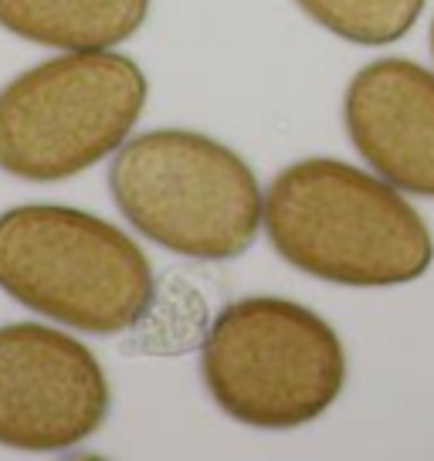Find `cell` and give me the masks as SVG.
<instances>
[{
	"label": "cell",
	"instance_id": "cell-1",
	"mask_svg": "<svg viewBox=\"0 0 434 461\" xmlns=\"http://www.w3.org/2000/svg\"><path fill=\"white\" fill-rule=\"evenodd\" d=\"M282 258L336 285H404L431 268L420 214L384 176L343 159H299L272 180L261 211Z\"/></svg>",
	"mask_w": 434,
	"mask_h": 461
},
{
	"label": "cell",
	"instance_id": "cell-2",
	"mask_svg": "<svg viewBox=\"0 0 434 461\" xmlns=\"http://www.w3.org/2000/svg\"><path fill=\"white\" fill-rule=\"evenodd\" d=\"M0 288L41 316L113 336L149 309L153 268L109 221L59 203H28L0 214Z\"/></svg>",
	"mask_w": 434,
	"mask_h": 461
},
{
	"label": "cell",
	"instance_id": "cell-3",
	"mask_svg": "<svg viewBox=\"0 0 434 461\" xmlns=\"http://www.w3.org/2000/svg\"><path fill=\"white\" fill-rule=\"evenodd\" d=\"M119 211L174 255L228 261L261 228L265 197L245 159L190 130H157L119 149L109 170Z\"/></svg>",
	"mask_w": 434,
	"mask_h": 461
},
{
	"label": "cell",
	"instance_id": "cell-4",
	"mask_svg": "<svg viewBox=\"0 0 434 461\" xmlns=\"http://www.w3.org/2000/svg\"><path fill=\"white\" fill-rule=\"evenodd\" d=\"M201 374L228 418L251 428H299L339 397L347 353L333 326L312 309L255 295L214 319Z\"/></svg>",
	"mask_w": 434,
	"mask_h": 461
},
{
	"label": "cell",
	"instance_id": "cell-5",
	"mask_svg": "<svg viewBox=\"0 0 434 461\" xmlns=\"http://www.w3.org/2000/svg\"><path fill=\"white\" fill-rule=\"evenodd\" d=\"M143 105L132 58L102 48L41 61L0 92V170L38 184L75 176L122 146Z\"/></svg>",
	"mask_w": 434,
	"mask_h": 461
},
{
	"label": "cell",
	"instance_id": "cell-6",
	"mask_svg": "<svg viewBox=\"0 0 434 461\" xmlns=\"http://www.w3.org/2000/svg\"><path fill=\"white\" fill-rule=\"evenodd\" d=\"M109 414V380L92 349L59 330L14 322L0 330V445L65 451Z\"/></svg>",
	"mask_w": 434,
	"mask_h": 461
},
{
	"label": "cell",
	"instance_id": "cell-7",
	"mask_svg": "<svg viewBox=\"0 0 434 461\" xmlns=\"http://www.w3.org/2000/svg\"><path fill=\"white\" fill-rule=\"evenodd\" d=\"M347 132L387 184L434 197V75L404 58L370 61L347 88Z\"/></svg>",
	"mask_w": 434,
	"mask_h": 461
},
{
	"label": "cell",
	"instance_id": "cell-8",
	"mask_svg": "<svg viewBox=\"0 0 434 461\" xmlns=\"http://www.w3.org/2000/svg\"><path fill=\"white\" fill-rule=\"evenodd\" d=\"M149 0H0V24L65 51H102L132 38Z\"/></svg>",
	"mask_w": 434,
	"mask_h": 461
},
{
	"label": "cell",
	"instance_id": "cell-9",
	"mask_svg": "<svg viewBox=\"0 0 434 461\" xmlns=\"http://www.w3.org/2000/svg\"><path fill=\"white\" fill-rule=\"evenodd\" d=\"M326 31L357 44H391L420 17L424 0H295Z\"/></svg>",
	"mask_w": 434,
	"mask_h": 461
},
{
	"label": "cell",
	"instance_id": "cell-10",
	"mask_svg": "<svg viewBox=\"0 0 434 461\" xmlns=\"http://www.w3.org/2000/svg\"><path fill=\"white\" fill-rule=\"evenodd\" d=\"M431 51H434V24H431Z\"/></svg>",
	"mask_w": 434,
	"mask_h": 461
}]
</instances>
